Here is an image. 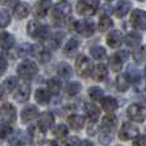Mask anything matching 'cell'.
<instances>
[{
    "label": "cell",
    "instance_id": "6da1fadb",
    "mask_svg": "<svg viewBox=\"0 0 146 146\" xmlns=\"http://www.w3.org/2000/svg\"><path fill=\"white\" fill-rule=\"evenodd\" d=\"M27 33L32 38L36 40H48L49 37V28L46 26L41 25L40 22L32 19L27 25Z\"/></svg>",
    "mask_w": 146,
    "mask_h": 146
},
{
    "label": "cell",
    "instance_id": "7a4b0ae2",
    "mask_svg": "<svg viewBox=\"0 0 146 146\" xmlns=\"http://www.w3.org/2000/svg\"><path fill=\"white\" fill-rule=\"evenodd\" d=\"M37 64L32 60H25L18 66L17 73L22 80L25 81H30L37 74Z\"/></svg>",
    "mask_w": 146,
    "mask_h": 146
},
{
    "label": "cell",
    "instance_id": "3957f363",
    "mask_svg": "<svg viewBox=\"0 0 146 146\" xmlns=\"http://www.w3.org/2000/svg\"><path fill=\"white\" fill-rule=\"evenodd\" d=\"M99 7V0H78L76 3V10L81 15H94L98 12Z\"/></svg>",
    "mask_w": 146,
    "mask_h": 146
},
{
    "label": "cell",
    "instance_id": "277c9868",
    "mask_svg": "<svg viewBox=\"0 0 146 146\" xmlns=\"http://www.w3.org/2000/svg\"><path fill=\"white\" fill-rule=\"evenodd\" d=\"M76 69L78 76L88 77L94 71V64L91 59H88L86 55H78V58L76 59Z\"/></svg>",
    "mask_w": 146,
    "mask_h": 146
},
{
    "label": "cell",
    "instance_id": "5b68a950",
    "mask_svg": "<svg viewBox=\"0 0 146 146\" xmlns=\"http://www.w3.org/2000/svg\"><path fill=\"white\" fill-rule=\"evenodd\" d=\"M127 115L131 121L141 123L146 119V108L140 104H132L127 109Z\"/></svg>",
    "mask_w": 146,
    "mask_h": 146
},
{
    "label": "cell",
    "instance_id": "8992f818",
    "mask_svg": "<svg viewBox=\"0 0 146 146\" xmlns=\"http://www.w3.org/2000/svg\"><path fill=\"white\" fill-rule=\"evenodd\" d=\"M129 22L136 30H146V12L142 9H135L131 14Z\"/></svg>",
    "mask_w": 146,
    "mask_h": 146
},
{
    "label": "cell",
    "instance_id": "52a82bcc",
    "mask_svg": "<svg viewBox=\"0 0 146 146\" xmlns=\"http://www.w3.org/2000/svg\"><path fill=\"white\" fill-rule=\"evenodd\" d=\"M74 30L77 31L80 35L85 36V37H90L95 32V23L92 21L82 19L74 23Z\"/></svg>",
    "mask_w": 146,
    "mask_h": 146
},
{
    "label": "cell",
    "instance_id": "ba28073f",
    "mask_svg": "<svg viewBox=\"0 0 146 146\" xmlns=\"http://www.w3.org/2000/svg\"><path fill=\"white\" fill-rule=\"evenodd\" d=\"M139 136V128L131 122H126L123 123L121 131H119V139L122 141H128L131 139H136Z\"/></svg>",
    "mask_w": 146,
    "mask_h": 146
},
{
    "label": "cell",
    "instance_id": "9c48e42d",
    "mask_svg": "<svg viewBox=\"0 0 146 146\" xmlns=\"http://www.w3.org/2000/svg\"><path fill=\"white\" fill-rule=\"evenodd\" d=\"M128 59V53L127 51H119V53H115L109 58V66H110V69L113 72H119L123 67V63Z\"/></svg>",
    "mask_w": 146,
    "mask_h": 146
},
{
    "label": "cell",
    "instance_id": "30bf717a",
    "mask_svg": "<svg viewBox=\"0 0 146 146\" xmlns=\"http://www.w3.org/2000/svg\"><path fill=\"white\" fill-rule=\"evenodd\" d=\"M71 13V7L68 4H56L51 10V18L54 22H63Z\"/></svg>",
    "mask_w": 146,
    "mask_h": 146
},
{
    "label": "cell",
    "instance_id": "8fae6325",
    "mask_svg": "<svg viewBox=\"0 0 146 146\" xmlns=\"http://www.w3.org/2000/svg\"><path fill=\"white\" fill-rule=\"evenodd\" d=\"M0 118L5 122V123H12L17 118V111L15 108L10 103H4L0 108Z\"/></svg>",
    "mask_w": 146,
    "mask_h": 146
},
{
    "label": "cell",
    "instance_id": "7c38bea8",
    "mask_svg": "<svg viewBox=\"0 0 146 146\" xmlns=\"http://www.w3.org/2000/svg\"><path fill=\"white\" fill-rule=\"evenodd\" d=\"M54 123V117L50 111H45L42 113L40 117H38V121H37V127L41 132H46L48 129H50L53 127Z\"/></svg>",
    "mask_w": 146,
    "mask_h": 146
},
{
    "label": "cell",
    "instance_id": "4fadbf2b",
    "mask_svg": "<svg viewBox=\"0 0 146 146\" xmlns=\"http://www.w3.org/2000/svg\"><path fill=\"white\" fill-rule=\"evenodd\" d=\"M32 55L35 58H37V60L40 63H46L50 60V53L49 50L42 45H35L32 49Z\"/></svg>",
    "mask_w": 146,
    "mask_h": 146
},
{
    "label": "cell",
    "instance_id": "5bb4252c",
    "mask_svg": "<svg viewBox=\"0 0 146 146\" xmlns=\"http://www.w3.org/2000/svg\"><path fill=\"white\" fill-rule=\"evenodd\" d=\"M106 42H108V45L113 49L119 48V46L122 45V42H123V35H122V32L118 30L111 31V32L108 35V37H106Z\"/></svg>",
    "mask_w": 146,
    "mask_h": 146
},
{
    "label": "cell",
    "instance_id": "9a60e30c",
    "mask_svg": "<svg viewBox=\"0 0 146 146\" xmlns=\"http://www.w3.org/2000/svg\"><path fill=\"white\" fill-rule=\"evenodd\" d=\"M131 7L132 4L129 0H119L117 3L115 8H114V13H115V15L118 18H123L128 14V12L131 10Z\"/></svg>",
    "mask_w": 146,
    "mask_h": 146
},
{
    "label": "cell",
    "instance_id": "2e32d148",
    "mask_svg": "<svg viewBox=\"0 0 146 146\" xmlns=\"http://www.w3.org/2000/svg\"><path fill=\"white\" fill-rule=\"evenodd\" d=\"M37 114H38L37 108H36L35 105H32V104H30V105H27V106L23 108L22 113H21V118H22L23 123H27V122L35 119L36 117H37Z\"/></svg>",
    "mask_w": 146,
    "mask_h": 146
},
{
    "label": "cell",
    "instance_id": "e0dca14e",
    "mask_svg": "<svg viewBox=\"0 0 146 146\" xmlns=\"http://www.w3.org/2000/svg\"><path fill=\"white\" fill-rule=\"evenodd\" d=\"M31 94V88L28 85H21L19 87L17 88V91L14 92V99L19 103H23V101H27L28 98H30Z\"/></svg>",
    "mask_w": 146,
    "mask_h": 146
},
{
    "label": "cell",
    "instance_id": "ac0fdd59",
    "mask_svg": "<svg viewBox=\"0 0 146 146\" xmlns=\"http://www.w3.org/2000/svg\"><path fill=\"white\" fill-rule=\"evenodd\" d=\"M48 10H49V0H40L35 5L33 14H35L36 18H44L48 14Z\"/></svg>",
    "mask_w": 146,
    "mask_h": 146
},
{
    "label": "cell",
    "instance_id": "d6986e66",
    "mask_svg": "<svg viewBox=\"0 0 146 146\" xmlns=\"http://www.w3.org/2000/svg\"><path fill=\"white\" fill-rule=\"evenodd\" d=\"M129 85H131V80H129L128 74L124 73V74H119L115 80V86L117 90L121 91V92H124V91L128 90Z\"/></svg>",
    "mask_w": 146,
    "mask_h": 146
},
{
    "label": "cell",
    "instance_id": "ffe728a7",
    "mask_svg": "<svg viewBox=\"0 0 146 146\" xmlns=\"http://www.w3.org/2000/svg\"><path fill=\"white\" fill-rule=\"evenodd\" d=\"M91 74H92L94 81L101 82V81H104L106 78V76H108V68H106V66H104V64H98V66L94 68Z\"/></svg>",
    "mask_w": 146,
    "mask_h": 146
},
{
    "label": "cell",
    "instance_id": "44dd1931",
    "mask_svg": "<svg viewBox=\"0 0 146 146\" xmlns=\"http://www.w3.org/2000/svg\"><path fill=\"white\" fill-rule=\"evenodd\" d=\"M56 73H58V76L62 78V80H69V78L72 77V74H73V71H72L71 66H69L68 63L62 62V63L58 64Z\"/></svg>",
    "mask_w": 146,
    "mask_h": 146
},
{
    "label": "cell",
    "instance_id": "7402d4cb",
    "mask_svg": "<svg viewBox=\"0 0 146 146\" xmlns=\"http://www.w3.org/2000/svg\"><path fill=\"white\" fill-rule=\"evenodd\" d=\"M101 108L105 111H108V113H113L118 108V101L114 98H111V96L104 98V99H101Z\"/></svg>",
    "mask_w": 146,
    "mask_h": 146
},
{
    "label": "cell",
    "instance_id": "603a6c76",
    "mask_svg": "<svg viewBox=\"0 0 146 146\" xmlns=\"http://www.w3.org/2000/svg\"><path fill=\"white\" fill-rule=\"evenodd\" d=\"M14 37H13V35H10V33L8 32H1L0 33V46H1L3 49H5V50H9V49H12L13 46H14Z\"/></svg>",
    "mask_w": 146,
    "mask_h": 146
},
{
    "label": "cell",
    "instance_id": "cb8c5ba5",
    "mask_svg": "<svg viewBox=\"0 0 146 146\" xmlns=\"http://www.w3.org/2000/svg\"><path fill=\"white\" fill-rule=\"evenodd\" d=\"M113 139V128L110 127H103L101 126V131L99 133V140L103 145H109Z\"/></svg>",
    "mask_w": 146,
    "mask_h": 146
},
{
    "label": "cell",
    "instance_id": "d4e9b609",
    "mask_svg": "<svg viewBox=\"0 0 146 146\" xmlns=\"http://www.w3.org/2000/svg\"><path fill=\"white\" fill-rule=\"evenodd\" d=\"M35 99L40 105H46L50 100V91L46 88H37L35 94Z\"/></svg>",
    "mask_w": 146,
    "mask_h": 146
},
{
    "label": "cell",
    "instance_id": "484cf974",
    "mask_svg": "<svg viewBox=\"0 0 146 146\" xmlns=\"http://www.w3.org/2000/svg\"><path fill=\"white\" fill-rule=\"evenodd\" d=\"M85 110H86V115H87V118L90 119L91 123H95V122L99 119V117H100V110H99L94 104H86Z\"/></svg>",
    "mask_w": 146,
    "mask_h": 146
},
{
    "label": "cell",
    "instance_id": "4316f807",
    "mask_svg": "<svg viewBox=\"0 0 146 146\" xmlns=\"http://www.w3.org/2000/svg\"><path fill=\"white\" fill-rule=\"evenodd\" d=\"M64 38V33L63 32H55L53 33V35H50L48 37V46L50 49H56L59 48V45L62 44V41H63Z\"/></svg>",
    "mask_w": 146,
    "mask_h": 146
},
{
    "label": "cell",
    "instance_id": "83f0119b",
    "mask_svg": "<svg viewBox=\"0 0 146 146\" xmlns=\"http://www.w3.org/2000/svg\"><path fill=\"white\" fill-rule=\"evenodd\" d=\"M30 13V7L26 3H18L14 7V15L17 19H23Z\"/></svg>",
    "mask_w": 146,
    "mask_h": 146
},
{
    "label": "cell",
    "instance_id": "f1b7e54d",
    "mask_svg": "<svg viewBox=\"0 0 146 146\" xmlns=\"http://www.w3.org/2000/svg\"><path fill=\"white\" fill-rule=\"evenodd\" d=\"M124 41H126V44L128 46H131V48H136V46H139L140 44H141L142 36L140 35L139 32H129L128 35L126 36Z\"/></svg>",
    "mask_w": 146,
    "mask_h": 146
},
{
    "label": "cell",
    "instance_id": "f546056e",
    "mask_svg": "<svg viewBox=\"0 0 146 146\" xmlns=\"http://www.w3.org/2000/svg\"><path fill=\"white\" fill-rule=\"evenodd\" d=\"M9 142H10V145H13V146H22L27 142V135L22 131H17L10 137Z\"/></svg>",
    "mask_w": 146,
    "mask_h": 146
},
{
    "label": "cell",
    "instance_id": "4dcf8cb0",
    "mask_svg": "<svg viewBox=\"0 0 146 146\" xmlns=\"http://www.w3.org/2000/svg\"><path fill=\"white\" fill-rule=\"evenodd\" d=\"M68 124L73 129H81L83 127V124H85V119H83L82 115L73 114V115L68 117Z\"/></svg>",
    "mask_w": 146,
    "mask_h": 146
},
{
    "label": "cell",
    "instance_id": "1f68e13d",
    "mask_svg": "<svg viewBox=\"0 0 146 146\" xmlns=\"http://www.w3.org/2000/svg\"><path fill=\"white\" fill-rule=\"evenodd\" d=\"M78 45H80V42H78L76 38H69L68 42H67L66 46H64V54L68 56H72L73 54L77 51Z\"/></svg>",
    "mask_w": 146,
    "mask_h": 146
},
{
    "label": "cell",
    "instance_id": "d6a6232c",
    "mask_svg": "<svg viewBox=\"0 0 146 146\" xmlns=\"http://www.w3.org/2000/svg\"><path fill=\"white\" fill-rule=\"evenodd\" d=\"M111 26H113V21H111V18L106 14L101 15L100 19H99V30H100L101 32H105V31H108Z\"/></svg>",
    "mask_w": 146,
    "mask_h": 146
},
{
    "label": "cell",
    "instance_id": "836d02e7",
    "mask_svg": "<svg viewBox=\"0 0 146 146\" xmlns=\"http://www.w3.org/2000/svg\"><path fill=\"white\" fill-rule=\"evenodd\" d=\"M90 54L96 60H103V59L106 58V50L103 46H94V48H91Z\"/></svg>",
    "mask_w": 146,
    "mask_h": 146
},
{
    "label": "cell",
    "instance_id": "e575fe53",
    "mask_svg": "<svg viewBox=\"0 0 146 146\" xmlns=\"http://www.w3.org/2000/svg\"><path fill=\"white\" fill-rule=\"evenodd\" d=\"M32 49L33 46L30 45V44H22L17 48V55L21 56V58H26V56L32 54Z\"/></svg>",
    "mask_w": 146,
    "mask_h": 146
},
{
    "label": "cell",
    "instance_id": "d590c367",
    "mask_svg": "<svg viewBox=\"0 0 146 146\" xmlns=\"http://www.w3.org/2000/svg\"><path fill=\"white\" fill-rule=\"evenodd\" d=\"M133 59L136 63H144V62H146V46L145 45L140 46L137 50H135Z\"/></svg>",
    "mask_w": 146,
    "mask_h": 146
},
{
    "label": "cell",
    "instance_id": "8d00e7d4",
    "mask_svg": "<svg viewBox=\"0 0 146 146\" xmlns=\"http://www.w3.org/2000/svg\"><path fill=\"white\" fill-rule=\"evenodd\" d=\"M48 88L51 94H59L62 90V82L58 78H51L48 82Z\"/></svg>",
    "mask_w": 146,
    "mask_h": 146
},
{
    "label": "cell",
    "instance_id": "74e56055",
    "mask_svg": "<svg viewBox=\"0 0 146 146\" xmlns=\"http://www.w3.org/2000/svg\"><path fill=\"white\" fill-rule=\"evenodd\" d=\"M88 96H90L91 100L99 101V100H101V99H103L104 92H103V90H101V88L95 87V86H94V87L88 88Z\"/></svg>",
    "mask_w": 146,
    "mask_h": 146
},
{
    "label": "cell",
    "instance_id": "f35d334b",
    "mask_svg": "<svg viewBox=\"0 0 146 146\" xmlns=\"http://www.w3.org/2000/svg\"><path fill=\"white\" fill-rule=\"evenodd\" d=\"M127 74H128V77H129V80H131L132 83H139L140 81H141V73H140L139 69L133 68V67H129Z\"/></svg>",
    "mask_w": 146,
    "mask_h": 146
},
{
    "label": "cell",
    "instance_id": "ab89813d",
    "mask_svg": "<svg viewBox=\"0 0 146 146\" xmlns=\"http://www.w3.org/2000/svg\"><path fill=\"white\" fill-rule=\"evenodd\" d=\"M18 85V80L17 77H8L7 80L4 81V90L7 91V92H10V91H13L15 87H17Z\"/></svg>",
    "mask_w": 146,
    "mask_h": 146
},
{
    "label": "cell",
    "instance_id": "60d3db41",
    "mask_svg": "<svg viewBox=\"0 0 146 146\" xmlns=\"http://www.w3.org/2000/svg\"><path fill=\"white\" fill-rule=\"evenodd\" d=\"M67 133H68V127L66 124H58V126L54 128L53 135L58 139H62V137H66Z\"/></svg>",
    "mask_w": 146,
    "mask_h": 146
},
{
    "label": "cell",
    "instance_id": "b9f144b4",
    "mask_svg": "<svg viewBox=\"0 0 146 146\" xmlns=\"http://www.w3.org/2000/svg\"><path fill=\"white\" fill-rule=\"evenodd\" d=\"M10 23V15L7 9H0V28H4L9 26Z\"/></svg>",
    "mask_w": 146,
    "mask_h": 146
},
{
    "label": "cell",
    "instance_id": "7bdbcfd3",
    "mask_svg": "<svg viewBox=\"0 0 146 146\" xmlns=\"http://www.w3.org/2000/svg\"><path fill=\"white\" fill-rule=\"evenodd\" d=\"M81 88H82L81 83H78V82H71L68 86H67V94H68L69 96H76L81 91Z\"/></svg>",
    "mask_w": 146,
    "mask_h": 146
},
{
    "label": "cell",
    "instance_id": "ee69618b",
    "mask_svg": "<svg viewBox=\"0 0 146 146\" xmlns=\"http://www.w3.org/2000/svg\"><path fill=\"white\" fill-rule=\"evenodd\" d=\"M115 124H117V118H115V117H114V115H106V117H104L101 126L114 128V127H115Z\"/></svg>",
    "mask_w": 146,
    "mask_h": 146
},
{
    "label": "cell",
    "instance_id": "f6af8a7d",
    "mask_svg": "<svg viewBox=\"0 0 146 146\" xmlns=\"http://www.w3.org/2000/svg\"><path fill=\"white\" fill-rule=\"evenodd\" d=\"M10 132H12V128H10L9 124L5 123V122H0V139L7 137Z\"/></svg>",
    "mask_w": 146,
    "mask_h": 146
},
{
    "label": "cell",
    "instance_id": "bcb514c9",
    "mask_svg": "<svg viewBox=\"0 0 146 146\" xmlns=\"http://www.w3.org/2000/svg\"><path fill=\"white\" fill-rule=\"evenodd\" d=\"M66 146H82V141H81L78 137L72 136L67 140V145Z\"/></svg>",
    "mask_w": 146,
    "mask_h": 146
},
{
    "label": "cell",
    "instance_id": "7dc6e473",
    "mask_svg": "<svg viewBox=\"0 0 146 146\" xmlns=\"http://www.w3.org/2000/svg\"><path fill=\"white\" fill-rule=\"evenodd\" d=\"M7 68H8L7 59L4 58V55H3V54H0V77H1V76L5 73Z\"/></svg>",
    "mask_w": 146,
    "mask_h": 146
},
{
    "label": "cell",
    "instance_id": "c3c4849f",
    "mask_svg": "<svg viewBox=\"0 0 146 146\" xmlns=\"http://www.w3.org/2000/svg\"><path fill=\"white\" fill-rule=\"evenodd\" d=\"M133 146H146V137L139 135L136 139H133Z\"/></svg>",
    "mask_w": 146,
    "mask_h": 146
},
{
    "label": "cell",
    "instance_id": "681fc988",
    "mask_svg": "<svg viewBox=\"0 0 146 146\" xmlns=\"http://www.w3.org/2000/svg\"><path fill=\"white\" fill-rule=\"evenodd\" d=\"M5 4H8L9 7H15L18 4V0H4Z\"/></svg>",
    "mask_w": 146,
    "mask_h": 146
},
{
    "label": "cell",
    "instance_id": "f907efd6",
    "mask_svg": "<svg viewBox=\"0 0 146 146\" xmlns=\"http://www.w3.org/2000/svg\"><path fill=\"white\" fill-rule=\"evenodd\" d=\"M82 146H92V145H91V142H88V141H82Z\"/></svg>",
    "mask_w": 146,
    "mask_h": 146
},
{
    "label": "cell",
    "instance_id": "816d5d0a",
    "mask_svg": "<svg viewBox=\"0 0 146 146\" xmlns=\"http://www.w3.org/2000/svg\"><path fill=\"white\" fill-rule=\"evenodd\" d=\"M51 146H59V144L56 141H51Z\"/></svg>",
    "mask_w": 146,
    "mask_h": 146
},
{
    "label": "cell",
    "instance_id": "f5cc1de1",
    "mask_svg": "<svg viewBox=\"0 0 146 146\" xmlns=\"http://www.w3.org/2000/svg\"><path fill=\"white\" fill-rule=\"evenodd\" d=\"M1 98H3V88H1V86H0V100H1Z\"/></svg>",
    "mask_w": 146,
    "mask_h": 146
},
{
    "label": "cell",
    "instance_id": "db71d44e",
    "mask_svg": "<svg viewBox=\"0 0 146 146\" xmlns=\"http://www.w3.org/2000/svg\"><path fill=\"white\" fill-rule=\"evenodd\" d=\"M137 1H145V0H137Z\"/></svg>",
    "mask_w": 146,
    "mask_h": 146
},
{
    "label": "cell",
    "instance_id": "11a10c76",
    "mask_svg": "<svg viewBox=\"0 0 146 146\" xmlns=\"http://www.w3.org/2000/svg\"><path fill=\"white\" fill-rule=\"evenodd\" d=\"M106 1H113V0H106Z\"/></svg>",
    "mask_w": 146,
    "mask_h": 146
},
{
    "label": "cell",
    "instance_id": "9f6ffc18",
    "mask_svg": "<svg viewBox=\"0 0 146 146\" xmlns=\"http://www.w3.org/2000/svg\"><path fill=\"white\" fill-rule=\"evenodd\" d=\"M145 76H146V68H145Z\"/></svg>",
    "mask_w": 146,
    "mask_h": 146
},
{
    "label": "cell",
    "instance_id": "6f0895ef",
    "mask_svg": "<svg viewBox=\"0 0 146 146\" xmlns=\"http://www.w3.org/2000/svg\"><path fill=\"white\" fill-rule=\"evenodd\" d=\"M62 1H66V0H62Z\"/></svg>",
    "mask_w": 146,
    "mask_h": 146
},
{
    "label": "cell",
    "instance_id": "680465c9",
    "mask_svg": "<svg viewBox=\"0 0 146 146\" xmlns=\"http://www.w3.org/2000/svg\"><path fill=\"white\" fill-rule=\"evenodd\" d=\"M0 145H1V141H0Z\"/></svg>",
    "mask_w": 146,
    "mask_h": 146
}]
</instances>
